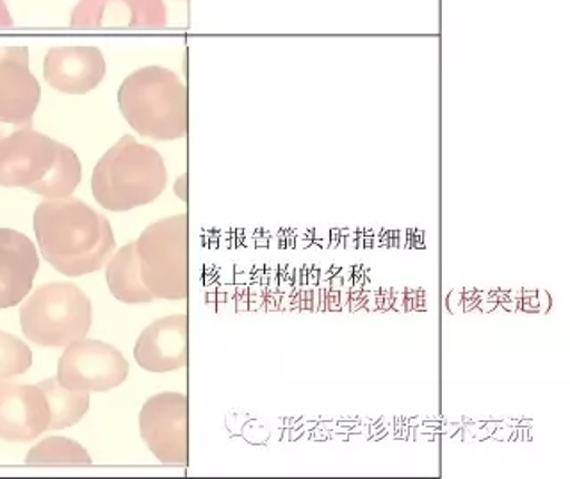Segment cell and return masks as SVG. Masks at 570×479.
<instances>
[{"instance_id":"obj_3","label":"cell","mask_w":570,"mask_h":479,"mask_svg":"<svg viewBox=\"0 0 570 479\" xmlns=\"http://www.w3.org/2000/svg\"><path fill=\"white\" fill-rule=\"evenodd\" d=\"M125 121L141 138L174 141L187 134V89L165 67H145L130 74L118 88Z\"/></svg>"},{"instance_id":"obj_4","label":"cell","mask_w":570,"mask_h":479,"mask_svg":"<svg viewBox=\"0 0 570 479\" xmlns=\"http://www.w3.org/2000/svg\"><path fill=\"white\" fill-rule=\"evenodd\" d=\"M94 324V305L76 284L40 285L20 305V326L27 341L41 348H67L85 339Z\"/></svg>"},{"instance_id":"obj_11","label":"cell","mask_w":570,"mask_h":479,"mask_svg":"<svg viewBox=\"0 0 570 479\" xmlns=\"http://www.w3.org/2000/svg\"><path fill=\"white\" fill-rule=\"evenodd\" d=\"M70 26L79 29H163L168 26L165 0H79Z\"/></svg>"},{"instance_id":"obj_21","label":"cell","mask_w":570,"mask_h":479,"mask_svg":"<svg viewBox=\"0 0 570 479\" xmlns=\"http://www.w3.org/2000/svg\"><path fill=\"white\" fill-rule=\"evenodd\" d=\"M6 52H8V47H0V58H2Z\"/></svg>"},{"instance_id":"obj_1","label":"cell","mask_w":570,"mask_h":479,"mask_svg":"<svg viewBox=\"0 0 570 479\" xmlns=\"http://www.w3.org/2000/svg\"><path fill=\"white\" fill-rule=\"evenodd\" d=\"M32 225L45 261L70 278L102 270L116 250L109 219L73 196L41 202Z\"/></svg>"},{"instance_id":"obj_8","label":"cell","mask_w":570,"mask_h":479,"mask_svg":"<svg viewBox=\"0 0 570 479\" xmlns=\"http://www.w3.org/2000/svg\"><path fill=\"white\" fill-rule=\"evenodd\" d=\"M40 100V82L29 70V50L8 47L0 58V139L31 129Z\"/></svg>"},{"instance_id":"obj_14","label":"cell","mask_w":570,"mask_h":479,"mask_svg":"<svg viewBox=\"0 0 570 479\" xmlns=\"http://www.w3.org/2000/svg\"><path fill=\"white\" fill-rule=\"evenodd\" d=\"M134 359L148 373H169L187 364V317L168 315L139 333Z\"/></svg>"},{"instance_id":"obj_20","label":"cell","mask_w":570,"mask_h":479,"mask_svg":"<svg viewBox=\"0 0 570 479\" xmlns=\"http://www.w3.org/2000/svg\"><path fill=\"white\" fill-rule=\"evenodd\" d=\"M13 26V17H11V11H9L8 4H6L4 0H0V29H4V27Z\"/></svg>"},{"instance_id":"obj_10","label":"cell","mask_w":570,"mask_h":479,"mask_svg":"<svg viewBox=\"0 0 570 479\" xmlns=\"http://www.w3.org/2000/svg\"><path fill=\"white\" fill-rule=\"evenodd\" d=\"M50 409L40 385L0 380V439L26 444L49 431Z\"/></svg>"},{"instance_id":"obj_18","label":"cell","mask_w":570,"mask_h":479,"mask_svg":"<svg viewBox=\"0 0 570 479\" xmlns=\"http://www.w3.org/2000/svg\"><path fill=\"white\" fill-rule=\"evenodd\" d=\"M91 457L79 442L67 437H49L27 453V466H91Z\"/></svg>"},{"instance_id":"obj_13","label":"cell","mask_w":570,"mask_h":479,"mask_svg":"<svg viewBox=\"0 0 570 479\" xmlns=\"http://www.w3.org/2000/svg\"><path fill=\"white\" fill-rule=\"evenodd\" d=\"M40 257L22 232L0 228V309L20 305L32 291Z\"/></svg>"},{"instance_id":"obj_16","label":"cell","mask_w":570,"mask_h":479,"mask_svg":"<svg viewBox=\"0 0 570 479\" xmlns=\"http://www.w3.org/2000/svg\"><path fill=\"white\" fill-rule=\"evenodd\" d=\"M47 395L50 409L49 431L67 430L82 421L89 410L88 392L70 391L59 383L58 377L38 383Z\"/></svg>"},{"instance_id":"obj_7","label":"cell","mask_w":570,"mask_h":479,"mask_svg":"<svg viewBox=\"0 0 570 479\" xmlns=\"http://www.w3.org/2000/svg\"><path fill=\"white\" fill-rule=\"evenodd\" d=\"M139 433L160 463L186 466L187 398L178 392H163L142 404Z\"/></svg>"},{"instance_id":"obj_2","label":"cell","mask_w":570,"mask_h":479,"mask_svg":"<svg viewBox=\"0 0 570 479\" xmlns=\"http://www.w3.org/2000/svg\"><path fill=\"white\" fill-rule=\"evenodd\" d=\"M166 183L168 174L159 151L125 134L98 159L91 193L104 209L127 213L156 202Z\"/></svg>"},{"instance_id":"obj_5","label":"cell","mask_w":570,"mask_h":479,"mask_svg":"<svg viewBox=\"0 0 570 479\" xmlns=\"http://www.w3.org/2000/svg\"><path fill=\"white\" fill-rule=\"evenodd\" d=\"M142 284L156 300L187 296V216L151 223L136 241Z\"/></svg>"},{"instance_id":"obj_9","label":"cell","mask_w":570,"mask_h":479,"mask_svg":"<svg viewBox=\"0 0 570 479\" xmlns=\"http://www.w3.org/2000/svg\"><path fill=\"white\" fill-rule=\"evenodd\" d=\"M59 145L32 127L0 139V186L29 192L50 174L58 160Z\"/></svg>"},{"instance_id":"obj_17","label":"cell","mask_w":570,"mask_h":479,"mask_svg":"<svg viewBox=\"0 0 570 479\" xmlns=\"http://www.w3.org/2000/svg\"><path fill=\"white\" fill-rule=\"evenodd\" d=\"M82 180L79 156L67 145H59V156L50 174L29 192L43 196L45 201H62L73 195Z\"/></svg>"},{"instance_id":"obj_12","label":"cell","mask_w":570,"mask_h":479,"mask_svg":"<svg viewBox=\"0 0 570 479\" xmlns=\"http://www.w3.org/2000/svg\"><path fill=\"white\" fill-rule=\"evenodd\" d=\"M102 50L86 45L52 47L43 61V77L59 94L86 95L100 86L106 77Z\"/></svg>"},{"instance_id":"obj_6","label":"cell","mask_w":570,"mask_h":479,"mask_svg":"<svg viewBox=\"0 0 570 479\" xmlns=\"http://www.w3.org/2000/svg\"><path fill=\"white\" fill-rule=\"evenodd\" d=\"M129 362L118 348L97 339H79L62 351L58 380L76 392H109L129 377Z\"/></svg>"},{"instance_id":"obj_19","label":"cell","mask_w":570,"mask_h":479,"mask_svg":"<svg viewBox=\"0 0 570 479\" xmlns=\"http://www.w3.org/2000/svg\"><path fill=\"white\" fill-rule=\"evenodd\" d=\"M32 365V351L22 339L0 330V380L22 377Z\"/></svg>"},{"instance_id":"obj_15","label":"cell","mask_w":570,"mask_h":479,"mask_svg":"<svg viewBox=\"0 0 570 479\" xmlns=\"http://www.w3.org/2000/svg\"><path fill=\"white\" fill-rule=\"evenodd\" d=\"M107 287L118 302L127 305H145L156 297L142 284L136 241L112 253L106 266Z\"/></svg>"}]
</instances>
